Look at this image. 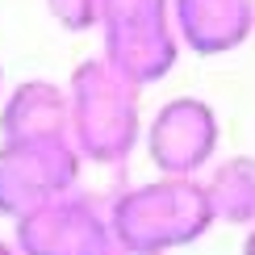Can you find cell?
I'll return each mask as SVG.
<instances>
[{"instance_id": "6da1fadb", "label": "cell", "mask_w": 255, "mask_h": 255, "mask_svg": "<svg viewBox=\"0 0 255 255\" xmlns=\"http://www.w3.org/2000/svg\"><path fill=\"white\" fill-rule=\"evenodd\" d=\"M105 218L118 247L167 255L197 243L214 226V205L197 176H159L151 184H134L118 193Z\"/></svg>"}, {"instance_id": "7a4b0ae2", "label": "cell", "mask_w": 255, "mask_h": 255, "mask_svg": "<svg viewBox=\"0 0 255 255\" xmlns=\"http://www.w3.org/2000/svg\"><path fill=\"white\" fill-rule=\"evenodd\" d=\"M130 80H122L105 59H88L71 71L67 105H71V142L80 159L101 167H118L130 159L142 134V109Z\"/></svg>"}, {"instance_id": "3957f363", "label": "cell", "mask_w": 255, "mask_h": 255, "mask_svg": "<svg viewBox=\"0 0 255 255\" xmlns=\"http://www.w3.org/2000/svg\"><path fill=\"white\" fill-rule=\"evenodd\" d=\"M105 63L134 88L159 84L176 67L180 38L172 25V0H101Z\"/></svg>"}, {"instance_id": "277c9868", "label": "cell", "mask_w": 255, "mask_h": 255, "mask_svg": "<svg viewBox=\"0 0 255 255\" xmlns=\"http://www.w3.org/2000/svg\"><path fill=\"white\" fill-rule=\"evenodd\" d=\"M84 159L71 138L0 142V218H21L63 193H76Z\"/></svg>"}, {"instance_id": "5b68a950", "label": "cell", "mask_w": 255, "mask_h": 255, "mask_svg": "<svg viewBox=\"0 0 255 255\" xmlns=\"http://www.w3.org/2000/svg\"><path fill=\"white\" fill-rule=\"evenodd\" d=\"M17 255H109V218L80 193H63L17 218Z\"/></svg>"}, {"instance_id": "8992f818", "label": "cell", "mask_w": 255, "mask_h": 255, "mask_svg": "<svg viewBox=\"0 0 255 255\" xmlns=\"http://www.w3.org/2000/svg\"><path fill=\"white\" fill-rule=\"evenodd\" d=\"M218 151V113L201 97L159 105L146 126V155L159 176H197Z\"/></svg>"}, {"instance_id": "52a82bcc", "label": "cell", "mask_w": 255, "mask_h": 255, "mask_svg": "<svg viewBox=\"0 0 255 255\" xmlns=\"http://www.w3.org/2000/svg\"><path fill=\"white\" fill-rule=\"evenodd\" d=\"M172 25L193 55H226L255 34V0H172Z\"/></svg>"}, {"instance_id": "ba28073f", "label": "cell", "mask_w": 255, "mask_h": 255, "mask_svg": "<svg viewBox=\"0 0 255 255\" xmlns=\"http://www.w3.org/2000/svg\"><path fill=\"white\" fill-rule=\"evenodd\" d=\"M8 138H71L67 88L50 80H25L0 105V142Z\"/></svg>"}, {"instance_id": "9c48e42d", "label": "cell", "mask_w": 255, "mask_h": 255, "mask_svg": "<svg viewBox=\"0 0 255 255\" xmlns=\"http://www.w3.org/2000/svg\"><path fill=\"white\" fill-rule=\"evenodd\" d=\"M214 222L255 226V155H230L205 180Z\"/></svg>"}, {"instance_id": "30bf717a", "label": "cell", "mask_w": 255, "mask_h": 255, "mask_svg": "<svg viewBox=\"0 0 255 255\" xmlns=\"http://www.w3.org/2000/svg\"><path fill=\"white\" fill-rule=\"evenodd\" d=\"M46 13L55 17L67 34L101 29V0H46Z\"/></svg>"}, {"instance_id": "8fae6325", "label": "cell", "mask_w": 255, "mask_h": 255, "mask_svg": "<svg viewBox=\"0 0 255 255\" xmlns=\"http://www.w3.org/2000/svg\"><path fill=\"white\" fill-rule=\"evenodd\" d=\"M243 255H255V226H247V239H243Z\"/></svg>"}, {"instance_id": "7c38bea8", "label": "cell", "mask_w": 255, "mask_h": 255, "mask_svg": "<svg viewBox=\"0 0 255 255\" xmlns=\"http://www.w3.org/2000/svg\"><path fill=\"white\" fill-rule=\"evenodd\" d=\"M109 255H155V251H134V247H118V243H113Z\"/></svg>"}, {"instance_id": "4fadbf2b", "label": "cell", "mask_w": 255, "mask_h": 255, "mask_svg": "<svg viewBox=\"0 0 255 255\" xmlns=\"http://www.w3.org/2000/svg\"><path fill=\"white\" fill-rule=\"evenodd\" d=\"M0 255H17V247H13V243H4V239H0Z\"/></svg>"}, {"instance_id": "5bb4252c", "label": "cell", "mask_w": 255, "mask_h": 255, "mask_svg": "<svg viewBox=\"0 0 255 255\" xmlns=\"http://www.w3.org/2000/svg\"><path fill=\"white\" fill-rule=\"evenodd\" d=\"M0 92H4V67H0Z\"/></svg>"}]
</instances>
